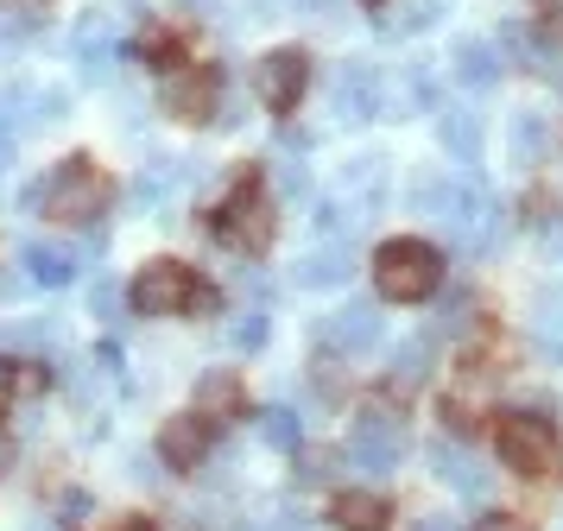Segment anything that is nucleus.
<instances>
[{
	"instance_id": "obj_17",
	"label": "nucleus",
	"mask_w": 563,
	"mask_h": 531,
	"mask_svg": "<svg viewBox=\"0 0 563 531\" xmlns=\"http://www.w3.org/2000/svg\"><path fill=\"white\" fill-rule=\"evenodd\" d=\"M335 526L342 531H386L393 526V506L380 494H342L335 500Z\"/></svg>"
},
{
	"instance_id": "obj_21",
	"label": "nucleus",
	"mask_w": 563,
	"mask_h": 531,
	"mask_svg": "<svg viewBox=\"0 0 563 531\" xmlns=\"http://www.w3.org/2000/svg\"><path fill=\"white\" fill-rule=\"evenodd\" d=\"M26 266H32V278H38V285H70V273H77V253H70V247H45V241H38V247H26Z\"/></svg>"
},
{
	"instance_id": "obj_19",
	"label": "nucleus",
	"mask_w": 563,
	"mask_h": 531,
	"mask_svg": "<svg viewBox=\"0 0 563 531\" xmlns=\"http://www.w3.org/2000/svg\"><path fill=\"white\" fill-rule=\"evenodd\" d=\"M431 349H437V335H411V342H399V354H393V386H418V379L431 374Z\"/></svg>"
},
{
	"instance_id": "obj_13",
	"label": "nucleus",
	"mask_w": 563,
	"mask_h": 531,
	"mask_svg": "<svg viewBox=\"0 0 563 531\" xmlns=\"http://www.w3.org/2000/svg\"><path fill=\"white\" fill-rule=\"evenodd\" d=\"M450 70H456L462 89H494V82H500V51L487 45V38H456Z\"/></svg>"
},
{
	"instance_id": "obj_35",
	"label": "nucleus",
	"mask_w": 563,
	"mask_h": 531,
	"mask_svg": "<svg viewBox=\"0 0 563 531\" xmlns=\"http://www.w3.org/2000/svg\"><path fill=\"white\" fill-rule=\"evenodd\" d=\"M7 399H13V386H7V361H0V411H7Z\"/></svg>"
},
{
	"instance_id": "obj_16",
	"label": "nucleus",
	"mask_w": 563,
	"mask_h": 531,
	"mask_svg": "<svg viewBox=\"0 0 563 531\" xmlns=\"http://www.w3.org/2000/svg\"><path fill=\"white\" fill-rule=\"evenodd\" d=\"M197 418H216V424H222V418H241V374L222 367V374L197 379Z\"/></svg>"
},
{
	"instance_id": "obj_32",
	"label": "nucleus",
	"mask_w": 563,
	"mask_h": 531,
	"mask_svg": "<svg viewBox=\"0 0 563 531\" xmlns=\"http://www.w3.org/2000/svg\"><path fill=\"white\" fill-rule=\"evenodd\" d=\"M475 531H532L526 519H512V512H494V519H482Z\"/></svg>"
},
{
	"instance_id": "obj_18",
	"label": "nucleus",
	"mask_w": 563,
	"mask_h": 531,
	"mask_svg": "<svg viewBox=\"0 0 563 531\" xmlns=\"http://www.w3.org/2000/svg\"><path fill=\"white\" fill-rule=\"evenodd\" d=\"M443 152H450L456 165H482V121H475L468 108H450V114H443Z\"/></svg>"
},
{
	"instance_id": "obj_12",
	"label": "nucleus",
	"mask_w": 563,
	"mask_h": 531,
	"mask_svg": "<svg viewBox=\"0 0 563 531\" xmlns=\"http://www.w3.org/2000/svg\"><path fill=\"white\" fill-rule=\"evenodd\" d=\"M431 468L450 480L456 494H468V500H487V494H494V475H487L468 450H456V443H431Z\"/></svg>"
},
{
	"instance_id": "obj_23",
	"label": "nucleus",
	"mask_w": 563,
	"mask_h": 531,
	"mask_svg": "<svg viewBox=\"0 0 563 531\" xmlns=\"http://www.w3.org/2000/svg\"><path fill=\"white\" fill-rule=\"evenodd\" d=\"M538 152H544V121L526 108V114H512V158L519 165H538Z\"/></svg>"
},
{
	"instance_id": "obj_38",
	"label": "nucleus",
	"mask_w": 563,
	"mask_h": 531,
	"mask_svg": "<svg viewBox=\"0 0 563 531\" xmlns=\"http://www.w3.org/2000/svg\"><path fill=\"white\" fill-rule=\"evenodd\" d=\"M361 7H386V0H361Z\"/></svg>"
},
{
	"instance_id": "obj_34",
	"label": "nucleus",
	"mask_w": 563,
	"mask_h": 531,
	"mask_svg": "<svg viewBox=\"0 0 563 531\" xmlns=\"http://www.w3.org/2000/svg\"><path fill=\"white\" fill-rule=\"evenodd\" d=\"M7 468H13V436L0 430V475H7Z\"/></svg>"
},
{
	"instance_id": "obj_36",
	"label": "nucleus",
	"mask_w": 563,
	"mask_h": 531,
	"mask_svg": "<svg viewBox=\"0 0 563 531\" xmlns=\"http://www.w3.org/2000/svg\"><path fill=\"white\" fill-rule=\"evenodd\" d=\"M121 531H158V526H153V519H128Z\"/></svg>"
},
{
	"instance_id": "obj_11",
	"label": "nucleus",
	"mask_w": 563,
	"mask_h": 531,
	"mask_svg": "<svg viewBox=\"0 0 563 531\" xmlns=\"http://www.w3.org/2000/svg\"><path fill=\"white\" fill-rule=\"evenodd\" d=\"M165 114L178 121H209L216 114V70H178L165 82Z\"/></svg>"
},
{
	"instance_id": "obj_1",
	"label": "nucleus",
	"mask_w": 563,
	"mask_h": 531,
	"mask_svg": "<svg viewBox=\"0 0 563 531\" xmlns=\"http://www.w3.org/2000/svg\"><path fill=\"white\" fill-rule=\"evenodd\" d=\"M374 285H380V298L393 303H418L431 298L437 285H443V253L431 247V241H386L380 253H374Z\"/></svg>"
},
{
	"instance_id": "obj_15",
	"label": "nucleus",
	"mask_w": 563,
	"mask_h": 531,
	"mask_svg": "<svg viewBox=\"0 0 563 531\" xmlns=\"http://www.w3.org/2000/svg\"><path fill=\"white\" fill-rule=\"evenodd\" d=\"M349 273H355V247H349V241H317V247L298 259V278L317 285V291H323V285H342Z\"/></svg>"
},
{
	"instance_id": "obj_3",
	"label": "nucleus",
	"mask_w": 563,
	"mask_h": 531,
	"mask_svg": "<svg viewBox=\"0 0 563 531\" xmlns=\"http://www.w3.org/2000/svg\"><path fill=\"white\" fill-rule=\"evenodd\" d=\"M437 222L450 228V241L462 253H494V241H500V202L482 190V177H462V184L443 190Z\"/></svg>"
},
{
	"instance_id": "obj_6",
	"label": "nucleus",
	"mask_w": 563,
	"mask_h": 531,
	"mask_svg": "<svg viewBox=\"0 0 563 531\" xmlns=\"http://www.w3.org/2000/svg\"><path fill=\"white\" fill-rule=\"evenodd\" d=\"M349 455H355L361 475H393V468H399V455H406V424H399L393 411H380V405H367V411H355Z\"/></svg>"
},
{
	"instance_id": "obj_14",
	"label": "nucleus",
	"mask_w": 563,
	"mask_h": 531,
	"mask_svg": "<svg viewBox=\"0 0 563 531\" xmlns=\"http://www.w3.org/2000/svg\"><path fill=\"white\" fill-rule=\"evenodd\" d=\"M203 418H172V424L158 430V455H165V468H203Z\"/></svg>"
},
{
	"instance_id": "obj_31",
	"label": "nucleus",
	"mask_w": 563,
	"mask_h": 531,
	"mask_svg": "<svg viewBox=\"0 0 563 531\" xmlns=\"http://www.w3.org/2000/svg\"><path fill=\"white\" fill-rule=\"evenodd\" d=\"M114 310H121V291H114V285H96V317H114Z\"/></svg>"
},
{
	"instance_id": "obj_28",
	"label": "nucleus",
	"mask_w": 563,
	"mask_h": 531,
	"mask_svg": "<svg viewBox=\"0 0 563 531\" xmlns=\"http://www.w3.org/2000/svg\"><path fill=\"white\" fill-rule=\"evenodd\" d=\"M431 20H437V0H411L399 20H386V32H393V38H399V32H424Z\"/></svg>"
},
{
	"instance_id": "obj_29",
	"label": "nucleus",
	"mask_w": 563,
	"mask_h": 531,
	"mask_svg": "<svg viewBox=\"0 0 563 531\" xmlns=\"http://www.w3.org/2000/svg\"><path fill=\"white\" fill-rule=\"evenodd\" d=\"M146 64L153 70H178V38L172 32H146Z\"/></svg>"
},
{
	"instance_id": "obj_37",
	"label": "nucleus",
	"mask_w": 563,
	"mask_h": 531,
	"mask_svg": "<svg viewBox=\"0 0 563 531\" xmlns=\"http://www.w3.org/2000/svg\"><path fill=\"white\" fill-rule=\"evenodd\" d=\"M418 531H450V519H424V526H418Z\"/></svg>"
},
{
	"instance_id": "obj_25",
	"label": "nucleus",
	"mask_w": 563,
	"mask_h": 531,
	"mask_svg": "<svg viewBox=\"0 0 563 531\" xmlns=\"http://www.w3.org/2000/svg\"><path fill=\"white\" fill-rule=\"evenodd\" d=\"M266 329H273L266 323V310H241V323L229 329V342L234 349H266Z\"/></svg>"
},
{
	"instance_id": "obj_7",
	"label": "nucleus",
	"mask_w": 563,
	"mask_h": 531,
	"mask_svg": "<svg viewBox=\"0 0 563 531\" xmlns=\"http://www.w3.org/2000/svg\"><path fill=\"white\" fill-rule=\"evenodd\" d=\"M216 234H222L229 247H241V253H260L266 241H273V202H266V190H260L254 177L234 184L229 202L216 209Z\"/></svg>"
},
{
	"instance_id": "obj_24",
	"label": "nucleus",
	"mask_w": 563,
	"mask_h": 531,
	"mask_svg": "<svg viewBox=\"0 0 563 531\" xmlns=\"http://www.w3.org/2000/svg\"><path fill=\"white\" fill-rule=\"evenodd\" d=\"M538 349L563 361V298H544V303H538Z\"/></svg>"
},
{
	"instance_id": "obj_26",
	"label": "nucleus",
	"mask_w": 563,
	"mask_h": 531,
	"mask_svg": "<svg viewBox=\"0 0 563 531\" xmlns=\"http://www.w3.org/2000/svg\"><path fill=\"white\" fill-rule=\"evenodd\" d=\"M431 70H418V64H411L406 76H399V108H431Z\"/></svg>"
},
{
	"instance_id": "obj_2",
	"label": "nucleus",
	"mask_w": 563,
	"mask_h": 531,
	"mask_svg": "<svg viewBox=\"0 0 563 531\" xmlns=\"http://www.w3.org/2000/svg\"><path fill=\"white\" fill-rule=\"evenodd\" d=\"M128 303L140 310V317H184V310H209L216 291H209L184 259H146V273L133 278Z\"/></svg>"
},
{
	"instance_id": "obj_22",
	"label": "nucleus",
	"mask_w": 563,
	"mask_h": 531,
	"mask_svg": "<svg viewBox=\"0 0 563 531\" xmlns=\"http://www.w3.org/2000/svg\"><path fill=\"white\" fill-rule=\"evenodd\" d=\"M335 468H342V450H330V443H298V480L305 487H323V480H335Z\"/></svg>"
},
{
	"instance_id": "obj_20",
	"label": "nucleus",
	"mask_w": 563,
	"mask_h": 531,
	"mask_svg": "<svg viewBox=\"0 0 563 531\" xmlns=\"http://www.w3.org/2000/svg\"><path fill=\"white\" fill-rule=\"evenodd\" d=\"M260 443H266V450H298V443H305V418L285 411V405L260 411Z\"/></svg>"
},
{
	"instance_id": "obj_27",
	"label": "nucleus",
	"mask_w": 563,
	"mask_h": 531,
	"mask_svg": "<svg viewBox=\"0 0 563 531\" xmlns=\"http://www.w3.org/2000/svg\"><path fill=\"white\" fill-rule=\"evenodd\" d=\"M45 367H32V361H7V386L20 392V399H32V392H45Z\"/></svg>"
},
{
	"instance_id": "obj_10",
	"label": "nucleus",
	"mask_w": 563,
	"mask_h": 531,
	"mask_svg": "<svg viewBox=\"0 0 563 531\" xmlns=\"http://www.w3.org/2000/svg\"><path fill=\"white\" fill-rule=\"evenodd\" d=\"M330 108L342 121H380L386 114L380 70H374V64H342V70L330 76Z\"/></svg>"
},
{
	"instance_id": "obj_4",
	"label": "nucleus",
	"mask_w": 563,
	"mask_h": 531,
	"mask_svg": "<svg viewBox=\"0 0 563 531\" xmlns=\"http://www.w3.org/2000/svg\"><path fill=\"white\" fill-rule=\"evenodd\" d=\"M38 202H45V215H57V222H96L102 202H108V184L89 158H64V165L45 177Z\"/></svg>"
},
{
	"instance_id": "obj_5",
	"label": "nucleus",
	"mask_w": 563,
	"mask_h": 531,
	"mask_svg": "<svg viewBox=\"0 0 563 531\" xmlns=\"http://www.w3.org/2000/svg\"><path fill=\"white\" fill-rule=\"evenodd\" d=\"M494 443H500V462H507L512 475H551L558 468V430L538 411H507Z\"/></svg>"
},
{
	"instance_id": "obj_8",
	"label": "nucleus",
	"mask_w": 563,
	"mask_h": 531,
	"mask_svg": "<svg viewBox=\"0 0 563 531\" xmlns=\"http://www.w3.org/2000/svg\"><path fill=\"white\" fill-rule=\"evenodd\" d=\"M380 335H386V323H380V310L374 303H342L335 317H323L317 323V342L330 354H342V361H361V354H374L380 349Z\"/></svg>"
},
{
	"instance_id": "obj_9",
	"label": "nucleus",
	"mask_w": 563,
	"mask_h": 531,
	"mask_svg": "<svg viewBox=\"0 0 563 531\" xmlns=\"http://www.w3.org/2000/svg\"><path fill=\"white\" fill-rule=\"evenodd\" d=\"M305 82H310V57L305 51H266L254 64V96L273 108V114H291L305 101Z\"/></svg>"
},
{
	"instance_id": "obj_33",
	"label": "nucleus",
	"mask_w": 563,
	"mask_h": 531,
	"mask_svg": "<svg viewBox=\"0 0 563 531\" xmlns=\"http://www.w3.org/2000/svg\"><path fill=\"white\" fill-rule=\"evenodd\" d=\"M443 418H450V430H468V424H475V411H468V405H456V399L443 405Z\"/></svg>"
},
{
	"instance_id": "obj_30",
	"label": "nucleus",
	"mask_w": 563,
	"mask_h": 531,
	"mask_svg": "<svg viewBox=\"0 0 563 531\" xmlns=\"http://www.w3.org/2000/svg\"><path fill=\"white\" fill-rule=\"evenodd\" d=\"M172 165H158V172H140V184H133V197L140 202H165V190H172Z\"/></svg>"
}]
</instances>
